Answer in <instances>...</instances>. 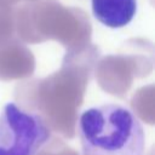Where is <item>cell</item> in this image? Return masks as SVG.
<instances>
[{
    "label": "cell",
    "mask_w": 155,
    "mask_h": 155,
    "mask_svg": "<svg viewBox=\"0 0 155 155\" xmlns=\"http://www.w3.org/2000/svg\"><path fill=\"white\" fill-rule=\"evenodd\" d=\"M82 155H144L145 133L128 107L104 103L85 109L78 120Z\"/></svg>",
    "instance_id": "6da1fadb"
},
{
    "label": "cell",
    "mask_w": 155,
    "mask_h": 155,
    "mask_svg": "<svg viewBox=\"0 0 155 155\" xmlns=\"http://www.w3.org/2000/svg\"><path fill=\"white\" fill-rule=\"evenodd\" d=\"M137 0H91L93 17L105 27L127 25L137 13Z\"/></svg>",
    "instance_id": "3957f363"
},
{
    "label": "cell",
    "mask_w": 155,
    "mask_h": 155,
    "mask_svg": "<svg viewBox=\"0 0 155 155\" xmlns=\"http://www.w3.org/2000/svg\"><path fill=\"white\" fill-rule=\"evenodd\" d=\"M51 139L44 117L6 103L0 111V155H38Z\"/></svg>",
    "instance_id": "7a4b0ae2"
}]
</instances>
